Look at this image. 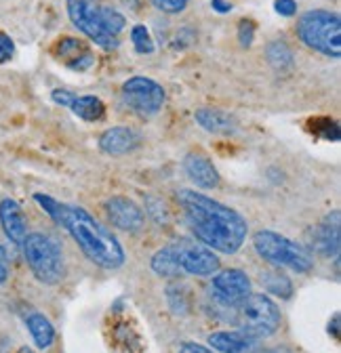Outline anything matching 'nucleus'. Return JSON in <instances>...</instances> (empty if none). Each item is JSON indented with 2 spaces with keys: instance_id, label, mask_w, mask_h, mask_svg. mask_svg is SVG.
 Masks as SVG:
<instances>
[{
  "instance_id": "1",
  "label": "nucleus",
  "mask_w": 341,
  "mask_h": 353,
  "mask_svg": "<svg viewBox=\"0 0 341 353\" xmlns=\"http://www.w3.org/2000/svg\"><path fill=\"white\" fill-rule=\"evenodd\" d=\"M177 202L196 240L224 254L240 250L249 234V223L238 210L192 190H179Z\"/></svg>"
},
{
  "instance_id": "2",
  "label": "nucleus",
  "mask_w": 341,
  "mask_h": 353,
  "mask_svg": "<svg viewBox=\"0 0 341 353\" xmlns=\"http://www.w3.org/2000/svg\"><path fill=\"white\" fill-rule=\"evenodd\" d=\"M34 200L45 208V212L57 225H61L74 238L78 248L91 263L99 265L104 270H118L124 265L126 254L122 244L93 214H89L80 206L64 204L45 194H34Z\"/></svg>"
},
{
  "instance_id": "3",
  "label": "nucleus",
  "mask_w": 341,
  "mask_h": 353,
  "mask_svg": "<svg viewBox=\"0 0 341 353\" xmlns=\"http://www.w3.org/2000/svg\"><path fill=\"white\" fill-rule=\"evenodd\" d=\"M68 15L84 36L106 51L118 47V36L126 26V19L114 7L99 0H68Z\"/></svg>"
},
{
  "instance_id": "4",
  "label": "nucleus",
  "mask_w": 341,
  "mask_h": 353,
  "mask_svg": "<svg viewBox=\"0 0 341 353\" xmlns=\"http://www.w3.org/2000/svg\"><path fill=\"white\" fill-rule=\"evenodd\" d=\"M297 36L308 49H314L327 57H341V19L337 13L314 9L297 21Z\"/></svg>"
},
{
  "instance_id": "5",
  "label": "nucleus",
  "mask_w": 341,
  "mask_h": 353,
  "mask_svg": "<svg viewBox=\"0 0 341 353\" xmlns=\"http://www.w3.org/2000/svg\"><path fill=\"white\" fill-rule=\"evenodd\" d=\"M253 246L264 261L276 265V268H289L297 274H308L314 268V259L308 248L272 230H262L255 234Z\"/></svg>"
},
{
  "instance_id": "6",
  "label": "nucleus",
  "mask_w": 341,
  "mask_h": 353,
  "mask_svg": "<svg viewBox=\"0 0 341 353\" xmlns=\"http://www.w3.org/2000/svg\"><path fill=\"white\" fill-rule=\"evenodd\" d=\"M23 256L34 278L42 284H57L66 276V263L59 244L47 234H28L21 242Z\"/></svg>"
},
{
  "instance_id": "7",
  "label": "nucleus",
  "mask_w": 341,
  "mask_h": 353,
  "mask_svg": "<svg viewBox=\"0 0 341 353\" xmlns=\"http://www.w3.org/2000/svg\"><path fill=\"white\" fill-rule=\"evenodd\" d=\"M236 322L242 332L253 339H268L280 328V312L278 305L268 294H249L240 305Z\"/></svg>"
},
{
  "instance_id": "8",
  "label": "nucleus",
  "mask_w": 341,
  "mask_h": 353,
  "mask_svg": "<svg viewBox=\"0 0 341 353\" xmlns=\"http://www.w3.org/2000/svg\"><path fill=\"white\" fill-rule=\"evenodd\" d=\"M122 99L135 114L150 118L164 105V88L146 76H133L122 84Z\"/></svg>"
},
{
  "instance_id": "9",
  "label": "nucleus",
  "mask_w": 341,
  "mask_h": 353,
  "mask_svg": "<svg viewBox=\"0 0 341 353\" xmlns=\"http://www.w3.org/2000/svg\"><path fill=\"white\" fill-rule=\"evenodd\" d=\"M177 263L184 274L192 276H213L220 270V259L217 254H213V250L204 244L192 242V240H177L173 244Z\"/></svg>"
},
{
  "instance_id": "10",
  "label": "nucleus",
  "mask_w": 341,
  "mask_h": 353,
  "mask_svg": "<svg viewBox=\"0 0 341 353\" xmlns=\"http://www.w3.org/2000/svg\"><path fill=\"white\" fill-rule=\"evenodd\" d=\"M251 294V280L240 270H226L211 282V296L224 307H238Z\"/></svg>"
},
{
  "instance_id": "11",
  "label": "nucleus",
  "mask_w": 341,
  "mask_h": 353,
  "mask_svg": "<svg viewBox=\"0 0 341 353\" xmlns=\"http://www.w3.org/2000/svg\"><path fill=\"white\" fill-rule=\"evenodd\" d=\"M106 214L110 223L122 232H139L144 225V210L133 200L122 196L106 200Z\"/></svg>"
},
{
  "instance_id": "12",
  "label": "nucleus",
  "mask_w": 341,
  "mask_h": 353,
  "mask_svg": "<svg viewBox=\"0 0 341 353\" xmlns=\"http://www.w3.org/2000/svg\"><path fill=\"white\" fill-rule=\"evenodd\" d=\"M208 345L220 353H257V339L242 330H222L208 336Z\"/></svg>"
},
{
  "instance_id": "13",
  "label": "nucleus",
  "mask_w": 341,
  "mask_h": 353,
  "mask_svg": "<svg viewBox=\"0 0 341 353\" xmlns=\"http://www.w3.org/2000/svg\"><path fill=\"white\" fill-rule=\"evenodd\" d=\"M0 225H3L7 238L13 244L21 246V242L28 236V221H26L21 206L11 198H5L3 202H0Z\"/></svg>"
},
{
  "instance_id": "14",
  "label": "nucleus",
  "mask_w": 341,
  "mask_h": 353,
  "mask_svg": "<svg viewBox=\"0 0 341 353\" xmlns=\"http://www.w3.org/2000/svg\"><path fill=\"white\" fill-rule=\"evenodd\" d=\"M139 145V135L129 126H114L108 128L99 137V148L108 156H124Z\"/></svg>"
},
{
  "instance_id": "15",
  "label": "nucleus",
  "mask_w": 341,
  "mask_h": 353,
  "mask_svg": "<svg viewBox=\"0 0 341 353\" xmlns=\"http://www.w3.org/2000/svg\"><path fill=\"white\" fill-rule=\"evenodd\" d=\"M184 168L190 179L202 190H215L220 185V172L204 154H188L184 160Z\"/></svg>"
},
{
  "instance_id": "16",
  "label": "nucleus",
  "mask_w": 341,
  "mask_h": 353,
  "mask_svg": "<svg viewBox=\"0 0 341 353\" xmlns=\"http://www.w3.org/2000/svg\"><path fill=\"white\" fill-rule=\"evenodd\" d=\"M196 122L208 130V132H215V135H230V132L236 130L238 122L232 114L224 112V110H213V108H200L194 114Z\"/></svg>"
},
{
  "instance_id": "17",
  "label": "nucleus",
  "mask_w": 341,
  "mask_h": 353,
  "mask_svg": "<svg viewBox=\"0 0 341 353\" xmlns=\"http://www.w3.org/2000/svg\"><path fill=\"white\" fill-rule=\"evenodd\" d=\"M55 53H57L59 59H66L72 70H78V72L93 65V53L89 49H84L82 42L76 40V38L59 40L57 47H55Z\"/></svg>"
},
{
  "instance_id": "18",
  "label": "nucleus",
  "mask_w": 341,
  "mask_h": 353,
  "mask_svg": "<svg viewBox=\"0 0 341 353\" xmlns=\"http://www.w3.org/2000/svg\"><path fill=\"white\" fill-rule=\"evenodd\" d=\"M314 248L324 256L337 254V250H339V212L337 210L333 212V219L329 214L324 223L316 230Z\"/></svg>"
},
{
  "instance_id": "19",
  "label": "nucleus",
  "mask_w": 341,
  "mask_h": 353,
  "mask_svg": "<svg viewBox=\"0 0 341 353\" xmlns=\"http://www.w3.org/2000/svg\"><path fill=\"white\" fill-rule=\"evenodd\" d=\"M26 326H28V330H30V334H32L38 349H47V347L53 345L55 328L42 314H30L26 318Z\"/></svg>"
},
{
  "instance_id": "20",
  "label": "nucleus",
  "mask_w": 341,
  "mask_h": 353,
  "mask_svg": "<svg viewBox=\"0 0 341 353\" xmlns=\"http://www.w3.org/2000/svg\"><path fill=\"white\" fill-rule=\"evenodd\" d=\"M70 110H72L78 118H82V120L95 122V120H101V118H104L106 105H104V101H101L99 97H95V95H80V97L74 95V99H72V103H70Z\"/></svg>"
},
{
  "instance_id": "21",
  "label": "nucleus",
  "mask_w": 341,
  "mask_h": 353,
  "mask_svg": "<svg viewBox=\"0 0 341 353\" xmlns=\"http://www.w3.org/2000/svg\"><path fill=\"white\" fill-rule=\"evenodd\" d=\"M152 270H154V274H158L160 278H179V276L184 274L182 268H179V263H177L173 244L160 248V250L152 256Z\"/></svg>"
},
{
  "instance_id": "22",
  "label": "nucleus",
  "mask_w": 341,
  "mask_h": 353,
  "mask_svg": "<svg viewBox=\"0 0 341 353\" xmlns=\"http://www.w3.org/2000/svg\"><path fill=\"white\" fill-rule=\"evenodd\" d=\"M262 284L270 294L282 296V299H291L293 294V284L289 280L286 274H282L280 270H270L262 274Z\"/></svg>"
},
{
  "instance_id": "23",
  "label": "nucleus",
  "mask_w": 341,
  "mask_h": 353,
  "mask_svg": "<svg viewBox=\"0 0 341 353\" xmlns=\"http://www.w3.org/2000/svg\"><path fill=\"white\" fill-rule=\"evenodd\" d=\"M266 53H268L270 63H272L276 70H286V68L293 65V53H291V49L286 47V44L280 42V40L270 42V44H268V49H266Z\"/></svg>"
},
{
  "instance_id": "24",
  "label": "nucleus",
  "mask_w": 341,
  "mask_h": 353,
  "mask_svg": "<svg viewBox=\"0 0 341 353\" xmlns=\"http://www.w3.org/2000/svg\"><path fill=\"white\" fill-rule=\"evenodd\" d=\"M131 40H133V47H135V51L137 53H142V55H148V53H152L154 51V40H152V36H150V32H148V28L146 26H135L133 30H131Z\"/></svg>"
},
{
  "instance_id": "25",
  "label": "nucleus",
  "mask_w": 341,
  "mask_h": 353,
  "mask_svg": "<svg viewBox=\"0 0 341 353\" xmlns=\"http://www.w3.org/2000/svg\"><path fill=\"white\" fill-rule=\"evenodd\" d=\"M150 3H152L158 11L168 13V15L182 13V11L188 7V0H150Z\"/></svg>"
},
{
  "instance_id": "26",
  "label": "nucleus",
  "mask_w": 341,
  "mask_h": 353,
  "mask_svg": "<svg viewBox=\"0 0 341 353\" xmlns=\"http://www.w3.org/2000/svg\"><path fill=\"white\" fill-rule=\"evenodd\" d=\"M253 38H255V23L251 19H242L238 23V40H240V44H242V47H251Z\"/></svg>"
},
{
  "instance_id": "27",
  "label": "nucleus",
  "mask_w": 341,
  "mask_h": 353,
  "mask_svg": "<svg viewBox=\"0 0 341 353\" xmlns=\"http://www.w3.org/2000/svg\"><path fill=\"white\" fill-rule=\"evenodd\" d=\"M15 55V44L11 40V36H7L5 32H0V63L11 61Z\"/></svg>"
},
{
  "instance_id": "28",
  "label": "nucleus",
  "mask_w": 341,
  "mask_h": 353,
  "mask_svg": "<svg viewBox=\"0 0 341 353\" xmlns=\"http://www.w3.org/2000/svg\"><path fill=\"white\" fill-rule=\"evenodd\" d=\"M274 9H276V13L282 15V17H293L295 11H297V3H295V0H276V3H274Z\"/></svg>"
},
{
  "instance_id": "29",
  "label": "nucleus",
  "mask_w": 341,
  "mask_h": 353,
  "mask_svg": "<svg viewBox=\"0 0 341 353\" xmlns=\"http://www.w3.org/2000/svg\"><path fill=\"white\" fill-rule=\"evenodd\" d=\"M9 280V259H7V250L0 244V286Z\"/></svg>"
},
{
  "instance_id": "30",
  "label": "nucleus",
  "mask_w": 341,
  "mask_h": 353,
  "mask_svg": "<svg viewBox=\"0 0 341 353\" xmlns=\"http://www.w3.org/2000/svg\"><path fill=\"white\" fill-rule=\"evenodd\" d=\"M53 101L55 103H59V105H66V108H70V103H72V99H74V95L70 93V91H61V88H57V91H53Z\"/></svg>"
},
{
  "instance_id": "31",
  "label": "nucleus",
  "mask_w": 341,
  "mask_h": 353,
  "mask_svg": "<svg viewBox=\"0 0 341 353\" xmlns=\"http://www.w3.org/2000/svg\"><path fill=\"white\" fill-rule=\"evenodd\" d=\"M179 353H213V351L204 345H198V343H184L179 347Z\"/></svg>"
},
{
  "instance_id": "32",
  "label": "nucleus",
  "mask_w": 341,
  "mask_h": 353,
  "mask_svg": "<svg viewBox=\"0 0 341 353\" xmlns=\"http://www.w3.org/2000/svg\"><path fill=\"white\" fill-rule=\"evenodd\" d=\"M211 7L215 9L217 13H230L232 11V5L226 3V0H211Z\"/></svg>"
}]
</instances>
